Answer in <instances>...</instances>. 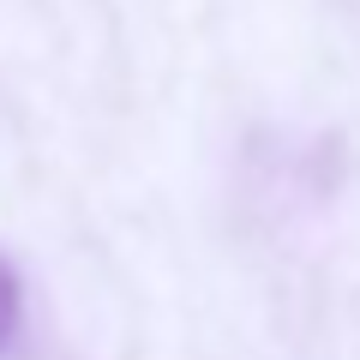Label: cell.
<instances>
[{"instance_id":"obj_1","label":"cell","mask_w":360,"mask_h":360,"mask_svg":"<svg viewBox=\"0 0 360 360\" xmlns=\"http://www.w3.org/2000/svg\"><path fill=\"white\" fill-rule=\"evenodd\" d=\"M18 319H25V288H18L13 264L0 258V354L13 348V336H18Z\"/></svg>"}]
</instances>
